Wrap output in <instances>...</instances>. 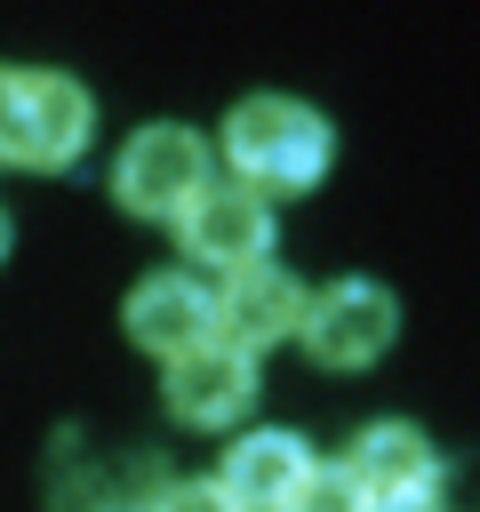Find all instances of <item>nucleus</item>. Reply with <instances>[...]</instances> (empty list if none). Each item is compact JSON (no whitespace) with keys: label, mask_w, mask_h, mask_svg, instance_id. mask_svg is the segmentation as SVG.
<instances>
[{"label":"nucleus","mask_w":480,"mask_h":512,"mask_svg":"<svg viewBox=\"0 0 480 512\" xmlns=\"http://www.w3.org/2000/svg\"><path fill=\"white\" fill-rule=\"evenodd\" d=\"M328 152H336L328 120L296 96H248L224 120V160L248 192H304V184H320Z\"/></svg>","instance_id":"f257e3e1"},{"label":"nucleus","mask_w":480,"mask_h":512,"mask_svg":"<svg viewBox=\"0 0 480 512\" xmlns=\"http://www.w3.org/2000/svg\"><path fill=\"white\" fill-rule=\"evenodd\" d=\"M96 128V104L64 72H0V160L8 168H64Z\"/></svg>","instance_id":"f03ea898"},{"label":"nucleus","mask_w":480,"mask_h":512,"mask_svg":"<svg viewBox=\"0 0 480 512\" xmlns=\"http://www.w3.org/2000/svg\"><path fill=\"white\" fill-rule=\"evenodd\" d=\"M208 184H216V176H208V144H200L192 128H176V120L136 128L128 152L112 160V200H120L128 216H168V224H176Z\"/></svg>","instance_id":"7ed1b4c3"},{"label":"nucleus","mask_w":480,"mask_h":512,"mask_svg":"<svg viewBox=\"0 0 480 512\" xmlns=\"http://www.w3.org/2000/svg\"><path fill=\"white\" fill-rule=\"evenodd\" d=\"M392 328H400V312H392V296L376 280H328L304 304V328L296 336H304V352L320 368H368V360H384Z\"/></svg>","instance_id":"20e7f679"},{"label":"nucleus","mask_w":480,"mask_h":512,"mask_svg":"<svg viewBox=\"0 0 480 512\" xmlns=\"http://www.w3.org/2000/svg\"><path fill=\"white\" fill-rule=\"evenodd\" d=\"M176 240H184L192 264L240 272V264H264V256H272V208H264V192H248V184H208V192L176 216Z\"/></svg>","instance_id":"39448f33"},{"label":"nucleus","mask_w":480,"mask_h":512,"mask_svg":"<svg viewBox=\"0 0 480 512\" xmlns=\"http://www.w3.org/2000/svg\"><path fill=\"white\" fill-rule=\"evenodd\" d=\"M304 288L264 256V264H240V272H224V288H216V336L224 344H240V352H264V344H280V336H296L304 328Z\"/></svg>","instance_id":"423d86ee"},{"label":"nucleus","mask_w":480,"mask_h":512,"mask_svg":"<svg viewBox=\"0 0 480 512\" xmlns=\"http://www.w3.org/2000/svg\"><path fill=\"white\" fill-rule=\"evenodd\" d=\"M248 400H256V352L208 336V344H192V352L168 360V408L184 424H240Z\"/></svg>","instance_id":"0eeeda50"},{"label":"nucleus","mask_w":480,"mask_h":512,"mask_svg":"<svg viewBox=\"0 0 480 512\" xmlns=\"http://www.w3.org/2000/svg\"><path fill=\"white\" fill-rule=\"evenodd\" d=\"M344 472L368 488L376 512H400V504L440 496V456H432V440H424L416 424H368V432L352 440Z\"/></svg>","instance_id":"6e6552de"},{"label":"nucleus","mask_w":480,"mask_h":512,"mask_svg":"<svg viewBox=\"0 0 480 512\" xmlns=\"http://www.w3.org/2000/svg\"><path fill=\"white\" fill-rule=\"evenodd\" d=\"M128 336L144 344V352H160V360H176V352H192V344H208L216 336V296L192 280V272H152V280H136L128 288Z\"/></svg>","instance_id":"1a4fd4ad"},{"label":"nucleus","mask_w":480,"mask_h":512,"mask_svg":"<svg viewBox=\"0 0 480 512\" xmlns=\"http://www.w3.org/2000/svg\"><path fill=\"white\" fill-rule=\"evenodd\" d=\"M304 480H312V448L296 432H240L224 448V472H216L232 512H288Z\"/></svg>","instance_id":"9d476101"},{"label":"nucleus","mask_w":480,"mask_h":512,"mask_svg":"<svg viewBox=\"0 0 480 512\" xmlns=\"http://www.w3.org/2000/svg\"><path fill=\"white\" fill-rule=\"evenodd\" d=\"M160 496H168V472L152 456H104L80 480L56 472V512H160Z\"/></svg>","instance_id":"9b49d317"},{"label":"nucleus","mask_w":480,"mask_h":512,"mask_svg":"<svg viewBox=\"0 0 480 512\" xmlns=\"http://www.w3.org/2000/svg\"><path fill=\"white\" fill-rule=\"evenodd\" d=\"M288 512H376V504H368V488H360L344 464H312V480L296 488Z\"/></svg>","instance_id":"f8f14e48"},{"label":"nucleus","mask_w":480,"mask_h":512,"mask_svg":"<svg viewBox=\"0 0 480 512\" xmlns=\"http://www.w3.org/2000/svg\"><path fill=\"white\" fill-rule=\"evenodd\" d=\"M160 512H232V496H224L216 480H168Z\"/></svg>","instance_id":"ddd939ff"},{"label":"nucleus","mask_w":480,"mask_h":512,"mask_svg":"<svg viewBox=\"0 0 480 512\" xmlns=\"http://www.w3.org/2000/svg\"><path fill=\"white\" fill-rule=\"evenodd\" d=\"M0 256H8V216H0Z\"/></svg>","instance_id":"4468645a"}]
</instances>
